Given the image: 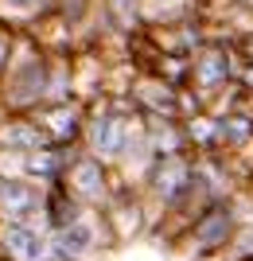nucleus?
I'll list each match as a JSON object with an SVG mask.
<instances>
[{"instance_id": "nucleus-11", "label": "nucleus", "mask_w": 253, "mask_h": 261, "mask_svg": "<svg viewBox=\"0 0 253 261\" xmlns=\"http://www.w3.org/2000/svg\"><path fill=\"white\" fill-rule=\"evenodd\" d=\"M78 152H82V144H47V148L27 156V175L43 187H55L66 179V172H70Z\"/></svg>"}, {"instance_id": "nucleus-13", "label": "nucleus", "mask_w": 253, "mask_h": 261, "mask_svg": "<svg viewBox=\"0 0 253 261\" xmlns=\"http://www.w3.org/2000/svg\"><path fill=\"white\" fill-rule=\"evenodd\" d=\"M12 51H16V35H12L8 28H0V78H4V70H8Z\"/></svg>"}, {"instance_id": "nucleus-15", "label": "nucleus", "mask_w": 253, "mask_h": 261, "mask_svg": "<svg viewBox=\"0 0 253 261\" xmlns=\"http://www.w3.org/2000/svg\"><path fill=\"white\" fill-rule=\"evenodd\" d=\"M51 261H74V257H51Z\"/></svg>"}, {"instance_id": "nucleus-6", "label": "nucleus", "mask_w": 253, "mask_h": 261, "mask_svg": "<svg viewBox=\"0 0 253 261\" xmlns=\"http://www.w3.org/2000/svg\"><path fill=\"white\" fill-rule=\"evenodd\" d=\"M51 226L47 218L27 222H0V261H51Z\"/></svg>"}, {"instance_id": "nucleus-2", "label": "nucleus", "mask_w": 253, "mask_h": 261, "mask_svg": "<svg viewBox=\"0 0 253 261\" xmlns=\"http://www.w3.org/2000/svg\"><path fill=\"white\" fill-rule=\"evenodd\" d=\"M242 226V211H238V199H214L199 211L195 218L183 230V250L195 261H218L226 253V246L234 242Z\"/></svg>"}, {"instance_id": "nucleus-1", "label": "nucleus", "mask_w": 253, "mask_h": 261, "mask_svg": "<svg viewBox=\"0 0 253 261\" xmlns=\"http://www.w3.org/2000/svg\"><path fill=\"white\" fill-rule=\"evenodd\" d=\"M136 144H144V113L129 98H101L90 106L86 133H82V152L117 168Z\"/></svg>"}, {"instance_id": "nucleus-3", "label": "nucleus", "mask_w": 253, "mask_h": 261, "mask_svg": "<svg viewBox=\"0 0 253 261\" xmlns=\"http://www.w3.org/2000/svg\"><path fill=\"white\" fill-rule=\"evenodd\" d=\"M238 74H242V59H238L234 47L203 43L195 55H191V82H187V90L210 109V101L222 98V94L238 82Z\"/></svg>"}, {"instance_id": "nucleus-7", "label": "nucleus", "mask_w": 253, "mask_h": 261, "mask_svg": "<svg viewBox=\"0 0 253 261\" xmlns=\"http://www.w3.org/2000/svg\"><path fill=\"white\" fill-rule=\"evenodd\" d=\"M101 218L109 226L113 246H125V242H132V238H140V234L152 230V211H148L144 195L136 187H125V184L117 187V195L109 199V207L101 211Z\"/></svg>"}, {"instance_id": "nucleus-10", "label": "nucleus", "mask_w": 253, "mask_h": 261, "mask_svg": "<svg viewBox=\"0 0 253 261\" xmlns=\"http://www.w3.org/2000/svg\"><path fill=\"white\" fill-rule=\"evenodd\" d=\"M47 133L35 121V113H0V152H20L32 156L47 148Z\"/></svg>"}, {"instance_id": "nucleus-8", "label": "nucleus", "mask_w": 253, "mask_h": 261, "mask_svg": "<svg viewBox=\"0 0 253 261\" xmlns=\"http://www.w3.org/2000/svg\"><path fill=\"white\" fill-rule=\"evenodd\" d=\"M43 207H47V187L35 184L32 175L0 179V222H27V218H43Z\"/></svg>"}, {"instance_id": "nucleus-4", "label": "nucleus", "mask_w": 253, "mask_h": 261, "mask_svg": "<svg viewBox=\"0 0 253 261\" xmlns=\"http://www.w3.org/2000/svg\"><path fill=\"white\" fill-rule=\"evenodd\" d=\"M63 184H66V191H70L86 211H98V215H101V211L109 207V199L117 195L121 179H117V168L101 164L98 156H90V152H78Z\"/></svg>"}, {"instance_id": "nucleus-14", "label": "nucleus", "mask_w": 253, "mask_h": 261, "mask_svg": "<svg viewBox=\"0 0 253 261\" xmlns=\"http://www.w3.org/2000/svg\"><path fill=\"white\" fill-rule=\"evenodd\" d=\"M242 8H245V12H249V16H253V0H242Z\"/></svg>"}, {"instance_id": "nucleus-9", "label": "nucleus", "mask_w": 253, "mask_h": 261, "mask_svg": "<svg viewBox=\"0 0 253 261\" xmlns=\"http://www.w3.org/2000/svg\"><path fill=\"white\" fill-rule=\"evenodd\" d=\"M86 117H90V101L86 98H70V101H55V106L35 109V121L43 125V133H47L51 144H82Z\"/></svg>"}, {"instance_id": "nucleus-12", "label": "nucleus", "mask_w": 253, "mask_h": 261, "mask_svg": "<svg viewBox=\"0 0 253 261\" xmlns=\"http://www.w3.org/2000/svg\"><path fill=\"white\" fill-rule=\"evenodd\" d=\"M86 215V207L78 203L70 191H66V184H55V187H47V207H43V218H47V226H51V234L63 226H70V222H78V218Z\"/></svg>"}, {"instance_id": "nucleus-5", "label": "nucleus", "mask_w": 253, "mask_h": 261, "mask_svg": "<svg viewBox=\"0 0 253 261\" xmlns=\"http://www.w3.org/2000/svg\"><path fill=\"white\" fill-rule=\"evenodd\" d=\"M51 246H55V257H74V261H98L109 250H117L109 238V226H105V218L98 211H86L78 222L55 230Z\"/></svg>"}]
</instances>
